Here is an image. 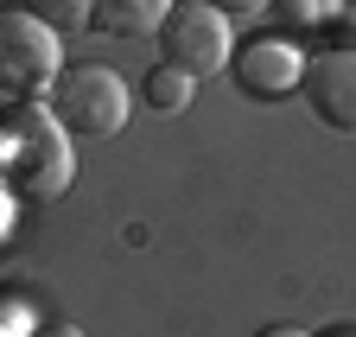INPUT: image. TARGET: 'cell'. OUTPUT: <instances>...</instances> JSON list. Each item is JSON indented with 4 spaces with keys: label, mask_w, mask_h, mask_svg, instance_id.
<instances>
[{
    "label": "cell",
    "mask_w": 356,
    "mask_h": 337,
    "mask_svg": "<svg viewBox=\"0 0 356 337\" xmlns=\"http://www.w3.org/2000/svg\"><path fill=\"white\" fill-rule=\"evenodd\" d=\"M0 159H7V185L32 204L70 191V140H64V121L44 108V102H19L7 121H0Z\"/></svg>",
    "instance_id": "6da1fadb"
},
{
    "label": "cell",
    "mask_w": 356,
    "mask_h": 337,
    "mask_svg": "<svg viewBox=\"0 0 356 337\" xmlns=\"http://www.w3.org/2000/svg\"><path fill=\"white\" fill-rule=\"evenodd\" d=\"M44 108L64 121V134L76 140H108L127 128V83L108 70V64H64L58 83L44 90Z\"/></svg>",
    "instance_id": "7a4b0ae2"
},
{
    "label": "cell",
    "mask_w": 356,
    "mask_h": 337,
    "mask_svg": "<svg viewBox=\"0 0 356 337\" xmlns=\"http://www.w3.org/2000/svg\"><path fill=\"white\" fill-rule=\"evenodd\" d=\"M64 51H58V26H44L26 7H0V96L44 102V90L58 83Z\"/></svg>",
    "instance_id": "3957f363"
},
{
    "label": "cell",
    "mask_w": 356,
    "mask_h": 337,
    "mask_svg": "<svg viewBox=\"0 0 356 337\" xmlns=\"http://www.w3.org/2000/svg\"><path fill=\"white\" fill-rule=\"evenodd\" d=\"M159 51H165V64L191 70V76L229 70V51H236L229 13H216L210 0H178V7L165 13V26H159Z\"/></svg>",
    "instance_id": "277c9868"
},
{
    "label": "cell",
    "mask_w": 356,
    "mask_h": 337,
    "mask_svg": "<svg viewBox=\"0 0 356 337\" xmlns=\"http://www.w3.org/2000/svg\"><path fill=\"white\" fill-rule=\"evenodd\" d=\"M229 76H236L242 96L274 102V96H293L299 83H305V51L293 45L286 32H254L248 45L229 51Z\"/></svg>",
    "instance_id": "5b68a950"
},
{
    "label": "cell",
    "mask_w": 356,
    "mask_h": 337,
    "mask_svg": "<svg viewBox=\"0 0 356 337\" xmlns=\"http://www.w3.org/2000/svg\"><path fill=\"white\" fill-rule=\"evenodd\" d=\"M305 102L331 134H356V51L331 45L318 58H305Z\"/></svg>",
    "instance_id": "8992f818"
},
{
    "label": "cell",
    "mask_w": 356,
    "mask_h": 337,
    "mask_svg": "<svg viewBox=\"0 0 356 337\" xmlns=\"http://www.w3.org/2000/svg\"><path fill=\"white\" fill-rule=\"evenodd\" d=\"M178 7V0H96V32H108V38H140V32H159L165 26V13Z\"/></svg>",
    "instance_id": "52a82bcc"
},
{
    "label": "cell",
    "mask_w": 356,
    "mask_h": 337,
    "mask_svg": "<svg viewBox=\"0 0 356 337\" xmlns=\"http://www.w3.org/2000/svg\"><path fill=\"white\" fill-rule=\"evenodd\" d=\"M191 90H197V76L191 70H178V64H153L147 70V108L153 115H178V108H191Z\"/></svg>",
    "instance_id": "ba28073f"
},
{
    "label": "cell",
    "mask_w": 356,
    "mask_h": 337,
    "mask_svg": "<svg viewBox=\"0 0 356 337\" xmlns=\"http://www.w3.org/2000/svg\"><path fill=\"white\" fill-rule=\"evenodd\" d=\"M19 7H26V13H38L44 26H58V32L96 19V0H19Z\"/></svg>",
    "instance_id": "9c48e42d"
},
{
    "label": "cell",
    "mask_w": 356,
    "mask_h": 337,
    "mask_svg": "<svg viewBox=\"0 0 356 337\" xmlns=\"http://www.w3.org/2000/svg\"><path fill=\"white\" fill-rule=\"evenodd\" d=\"M325 19L337 26V45H343V51H356V0H331Z\"/></svg>",
    "instance_id": "30bf717a"
},
{
    "label": "cell",
    "mask_w": 356,
    "mask_h": 337,
    "mask_svg": "<svg viewBox=\"0 0 356 337\" xmlns=\"http://www.w3.org/2000/svg\"><path fill=\"white\" fill-rule=\"evenodd\" d=\"M13 223H19V191L7 185V172H0V248L13 242Z\"/></svg>",
    "instance_id": "8fae6325"
},
{
    "label": "cell",
    "mask_w": 356,
    "mask_h": 337,
    "mask_svg": "<svg viewBox=\"0 0 356 337\" xmlns=\"http://www.w3.org/2000/svg\"><path fill=\"white\" fill-rule=\"evenodd\" d=\"M216 13H229V19H248V13H261V7H274V0H210Z\"/></svg>",
    "instance_id": "7c38bea8"
},
{
    "label": "cell",
    "mask_w": 356,
    "mask_h": 337,
    "mask_svg": "<svg viewBox=\"0 0 356 337\" xmlns=\"http://www.w3.org/2000/svg\"><path fill=\"white\" fill-rule=\"evenodd\" d=\"M26 337H83V324H70V318H44V324H32Z\"/></svg>",
    "instance_id": "4fadbf2b"
},
{
    "label": "cell",
    "mask_w": 356,
    "mask_h": 337,
    "mask_svg": "<svg viewBox=\"0 0 356 337\" xmlns=\"http://www.w3.org/2000/svg\"><path fill=\"white\" fill-rule=\"evenodd\" d=\"M254 337H312V331H299V324H267V331H254Z\"/></svg>",
    "instance_id": "5bb4252c"
},
{
    "label": "cell",
    "mask_w": 356,
    "mask_h": 337,
    "mask_svg": "<svg viewBox=\"0 0 356 337\" xmlns=\"http://www.w3.org/2000/svg\"><path fill=\"white\" fill-rule=\"evenodd\" d=\"M0 337H19V331H7V324H0Z\"/></svg>",
    "instance_id": "9a60e30c"
}]
</instances>
